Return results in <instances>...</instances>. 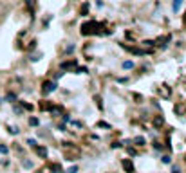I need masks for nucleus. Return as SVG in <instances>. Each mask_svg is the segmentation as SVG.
Segmentation results:
<instances>
[{"mask_svg":"<svg viewBox=\"0 0 186 173\" xmlns=\"http://www.w3.org/2000/svg\"><path fill=\"white\" fill-rule=\"evenodd\" d=\"M54 90H56V81H45V83H43V88H42L43 94H51V92H54Z\"/></svg>","mask_w":186,"mask_h":173,"instance_id":"nucleus-1","label":"nucleus"},{"mask_svg":"<svg viewBox=\"0 0 186 173\" xmlns=\"http://www.w3.org/2000/svg\"><path fill=\"white\" fill-rule=\"evenodd\" d=\"M123 168H125L127 173H134V164H132L130 159H125V161H123Z\"/></svg>","mask_w":186,"mask_h":173,"instance_id":"nucleus-2","label":"nucleus"},{"mask_svg":"<svg viewBox=\"0 0 186 173\" xmlns=\"http://www.w3.org/2000/svg\"><path fill=\"white\" fill-rule=\"evenodd\" d=\"M36 153H38L42 159H45V157H47V150H45L43 146H38V148H36Z\"/></svg>","mask_w":186,"mask_h":173,"instance_id":"nucleus-3","label":"nucleus"},{"mask_svg":"<svg viewBox=\"0 0 186 173\" xmlns=\"http://www.w3.org/2000/svg\"><path fill=\"white\" fill-rule=\"evenodd\" d=\"M161 125H163V117H161V116H157V117L154 119V126H161Z\"/></svg>","mask_w":186,"mask_h":173,"instance_id":"nucleus-4","label":"nucleus"},{"mask_svg":"<svg viewBox=\"0 0 186 173\" xmlns=\"http://www.w3.org/2000/svg\"><path fill=\"white\" fill-rule=\"evenodd\" d=\"M134 143H136L137 146H143V144H145V137H136V139H134Z\"/></svg>","mask_w":186,"mask_h":173,"instance_id":"nucleus-5","label":"nucleus"},{"mask_svg":"<svg viewBox=\"0 0 186 173\" xmlns=\"http://www.w3.org/2000/svg\"><path fill=\"white\" fill-rule=\"evenodd\" d=\"M132 67H134V61H130V60L123 61V69H132Z\"/></svg>","mask_w":186,"mask_h":173,"instance_id":"nucleus-6","label":"nucleus"},{"mask_svg":"<svg viewBox=\"0 0 186 173\" xmlns=\"http://www.w3.org/2000/svg\"><path fill=\"white\" fill-rule=\"evenodd\" d=\"M34 164H33V161H24V168H27V170H31Z\"/></svg>","mask_w":186,"mask_h":173,"instance_id":"nucleus-7","label":"nucleus"},{"mask_svg":"<svg viewBox=\"0 0 186 173\" xmlns=\"http://www.w3.org/2000/svg\"><path fill=\"white\" fill-rule=\"evenodd\" d=\"M74 67V61H69V63H61V69H71Z\"/></svg>","mask_w":186,"mask_h":173,"instance_id":"nucleus-8","label":"nucleus"},{"mask_svg":"<svg viewBox=\"0 0 186 173\" xmlns=\"http://www.w3.org/2000/svg\"><path fill=\"white\" fill-rule=\"evenodd\" d=\"M181 2H183V0H175V2H174V11H179V7H181Z\"/></svg>","mask_w":186,"mask_h":173,"instance_id":"nucleus-9","label":"nucleus"},{"mask_svg":"<svg viewBox=\"0 0 186 173\" xmlns=\"http://www.w3.org/2000/svg\"><path fill=\"white\" fill-rule=\"evenodd\" d=\"M5 99H7L9 103H13V101L16 99V96H14V94H7V97H5Z\"/></svg>","mask_w":186,"mask_h":173,"instance_id":"nucleus-10","label":"nucleus"},{"mask_svg":"<svg viewBox=\"0 0 186 173\" xmlns=\"http://www.w3.org/2000/svg\"><path fill=\"white\" fill-rule=\"evenodd\" d=\"M29 125H31V126H36V125H38V119H36V117H31V119H29Z\"/></svg>","mask_w":186,"mask_h":173,"instance_id":"nucleus-11","label":"nucleus"},{"mask_svg":"<svg viewBox=\"0 0 186 173\" xmlns=\"http://www.w3.org/2000/svg\"><path fill=\"white\" fill-rule=\"evenodd\" d=\"M0 153H7V146H4V144H0Z\"/></svg>","mask_w":186,"mask_h":173,"instance_id":"nucleus-12","label":"nucleus"},{"mask_svg":"<svg viewBox=\"0 0 186 173\" xmlns=\"http://www.w3.org/2000/svg\"><path fill=\"white\" fill-rule=\"evenodd\" d=\"M170 161H172V159H170V157H168V155H165V157H163V162H165V164H168V162H170Z\"/></svg>","mask_w":186,"mask_h":173,"instance_id":"nucleus-13","label":"nucleus"},{"mask_svg":"<svg viewBox=\"0 0 186 173\" xmlns=\"http://www.w3.org/2000/svg\"><path fill=\"white\" fill-rule=\"evenodd\" d=\"M76 171H78V168H76V166H72V168H71L67 173H76Z\"/></svg>","mask_w":186,"mask_h":173,"instance_id":"nucleus-14","label":"nucleus"}]
</instances>
